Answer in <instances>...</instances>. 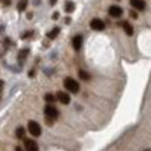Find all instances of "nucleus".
Here are the masks:
<instances>
[{
  "label": "nucleus",
  "instance_id": "nucleus-1",
  "mask_svg": "<svg viewBox=\"0 0 151 151\" xmlns=\"http://www.w3.org/2000/svg\"><path fill=\"white\" fill-rule=\"evenodd\" d=\"M59 116V111L55 108L52 104H48L45 106V118H46V123L48 124H52L53 120H56Z\"/></svg>",
  "mask_w": 151,
  "mask_h": 151
},
{
  "label": "nucleus",
  "instance_id": "nucleus-2",
  "mask_svg": "<svg viewBox=\"0 0 151 151\" xmlns=\"http://www.w3.org/2000/svg\"><path fill=\"white\" fill-rule=\"evenodd\" d=\"M65 87L67 91L73 92V94H77V92L80 91V84L74 78H71V77H66L65 78Z\"/></svg>",
  "mask_w": 151,
  "mask_h": 151
},
{
  "label": "nucleus",
  "instance_id": "nucleus-3",
  "mask_svg": "<svg viewBox=\"0 0 151 151\" xmlns=\"http://www.w3.org/2000/svg\"><path fill=\"white\" fill-rule=\"evenodd\" d=\"M28 132L31 133V136L34 137H39L41 133H42V129H41V124L35 122V120H29L28 122Z\"/></svg>",
  "mask_w": 151,
  "mask_h": 151
},
{
  "label": "nucleus",
  "instance_id": "nucleus-4",
  "mask_svg": "<svg viewBox=\"0 0 151 151\" xmlns=\"http://www.w3.org/2000/svg\"><path fill=\"white\" fill-rule=\"evenodd\" d=\"M105 22L102 20H99V18H92L91 21H90V28L94 29V31H104L105 29Z\"/></svg>",
  "mask_w": 151,
  "mask_h": 151
},
{
  "label": "nucleus",
  "instance_id": "nucleus-5",
  "mask_svg": "<svg viewBox=\"0 0 151 151\" xmlns=\"http://www.w3.org/2000/svg\"><path fill=\"white\" fill-rule=\"evenodd\" d=\"M24 147L27 151H39V147H38L37 141L31 140V139H24Z\"/></svg>",
  "mask_w": 151,
  "mask_h": 151
},
{
  "label": "nucleus",
  "instance_id": "nucleus-6",
  "mask_svg": "<svg viewBox=\"0 0 151 151\" xmlns=\"http://www.w3.org/2000/svg\"><path fill=\"white\" fill-rule=\"evenodd\" d=\"M56 99L62 102L63 105H69L70 104V95L67 94V92H63V91H59L56 94Z\"/></svg>",
  "mask_w": 151,
  "mask_h": 151
},
{
  "label": "nucleus",
  "instance_id": "nucleus-7",
  "mask_svg": "<svg viewBox=\"0 0 151 151\" xmlns=\"http://www.w3.org/2000/svg\"><path fill=\"white\" fill-rule=\"evenodd\" d=\"M122 14H123L122 7H119V6H112V7H109V16L111 17H113V18H119Z\"/></svg>",
  "mask_w": 151,
  "mask_h": 151
},
{
  "label": "nucleus",
  "instance_id": "nucleus-8",
  "mask_svg": "<svg viewBox=\"0 0 151 151\" xmlns=\"http://www.w3.org/2000/svg\"><path fill=\"white\" fill-rule=\"evenodd\" d=\"M130 4H132L133 9H136L139 11L146 10V1L144 0H130Z\"/></svg>",
  "mask_w": 151,
  "mask_h": 151
},
{
  "label": "nucleus",
  "instance_id": "nucleus-9",
  "mask_svg": "<svg viewBox=\"0 0 151 151\" xmlns=\"http://www.w3.org/2000/svg\"><path fill=\"white\" fill-rule=\"evenodd\" d=\"M71 45H73L74 50H80L81 46H83V37H81V35H76V37H73V39H71Z\"/></svg>",
  "mask_w": 151,
  "mask_h": 151
},
{
  "label": "nucleus",
  "instance_id": "nucleus-10",
  "mask_svg": "<svg viewBox=\"0 0 151 151\" xmlns=\"http://www.w3.org/2000/svg\"><path fill=\"white\" fill-rule=\"evenodd\" d=\"M122 27H123V31L126 32V35H129V37L133 35V25L129 21H123L122 22Z\"/></svg>",
  "mask_w": 151,
  "mask_h": 151
},
{
  "label": "nucleus",
  "instance_id": "nucleus-11",
  "mask_svg": "<svg viewBox=\"0 0 151 151\" xmlns=\"http://www.w3.org/2000/svg\"><path fill=\"white\" fill-rule=\"evenodd\" d=\"M59 32H60V28L59 27H55V28H52L48 34H46V38H48V39H55V38L59 35Z\"/></svg>",
  "mask_w": 151,
  "mask_h": 151
},
{
  "label": "nucleus",
  "instance_id": "nucleus-12",
  "mask_svg": "<svg viewBox=\"0 0 151 151\" xmlns=\"http://www.w3.org/2000/svg\"><path fill=\"white\" fill-rule=\"evenodd\" d=\"M76 9V4H74V1H71V0H67L65 3V11L66 13H73Z\"/></svg>",
  "mask_w": 151,
  "mask_h": 151
},
{
  "label": "nucleus",
  "instance_id": "nucleus-13",
  "mask_svg": "<svg viewBox=\"0 0 151 151\" xmlns=\"http://www.w3.org/2000/svg\"><path fill=\"white\" fill-rule=\"evenodd\" d=\"M27 4H28V0H20L18 4H17V10L18 11H24L27 9Z\"/></svg>",
  "mask_w": 151,
  "mask_h": 151
},
{
  "label": "nucleus",
  "instance_id": "nucleus-14",
  "mask_svg": "<svg viewBox=\"0 0 151 151\" xmlns=\"http://www.w3.org/2000/svg\"><path fill=\"white\" fill-rule=\"evenodd\" d=\"M45 101L48 104H53L55 101H56V97H55L53 94H46V95H45Z\"/></svg>",
  "mask_w": 151,
  "mask_h": 151
},
{
  "label": "nucleus",
  "instance_id": "nucleus-15",
  "mask_svg": "<svg viewBox=\"0 0 151 151\" xmlns=\"http://www.w3.org/2000/svg\"><path fill=\"white\" fill-rule=\"evenodd\" d=\"M16 136L18 137V139H24V136H25V130H24V127H18V129L16 130Z\"/></svg>",
  "mask_w": 151,
  "mask_h": 151
},
{
  "label": "nucleus",
  "instance_id": "nucleus-16",
  "mask_svg": "<svg viewBox=\"0 0 151 151\" xmlns=\"http://www.w3.org/2000/svg\"><path fill=\"white\" fill-rule=\"evenodd\" d=\"M78 76H80L81 80H90V74H88L87 71H84V70H80V71H78Z\"/></svg>",
  "mask_w": 151,
  "mask_h": 151
},
{
  "label": "nucleus",
  "instance_id": "nucleus-17",
  "mask_svg": "<svg viewBox=\"0 0 151 151\" xmlns=\"http://www.w3.org/2000/svg\"><path fill=\"white\" fill-rule=\"evenodd\" d=\"M28 52H29L28 49H22L21 52H20V55H18V59H20V60H24V59H25V58H27Z\"/></svg>",
  "mask_w": 151,
  "mask_h": 151
},
{
  "label": "nucleus",
  "instance_id": "nucleus-18",
  "mask_svg": "<svg viewBox=\"0 0 151 151\" xmlns=\"http://www.w3.org/2000/svg\"><path fill=\"white\" fill-rule=\"evenodd\" d=\"M31 35H32V32H25L21 35V38H28V37H31Z\"/></svg>",
  "mask_w": 151,
  "mask_h": 151
},
{
  "label": "nucleus",
  "instance_id": "nucleus-19",
  "mask_svg": "<svg viewBox=\"0 0 151 151\" xmlns=\"http://www.w3.org/2000/svg\"><path fill=\"white\" fill-rule=\"evenodd\" d=\"M130 17H133V18H137V13H136V11H130Z\"/></svg>",
  "mask_w": 151,
  "mask_h": 151
},
{
  "label": "nucleus",
  "instance_id": "nucleus-20",
  "mask_svg": "<svg viewBox=\"0 0 151 151\" xmlns=\"http://www.w3.org/2000/svg\"><path fill=\"white\" fill-rule=\"evenodd\" d=\"M52 18H53V20H58V18H59V13H58V11H56V13H53Z\"/></svg>",
  "mask_w": 151,
  "mask_h": 151
},
{
  "label": "nucleus",
  "instance_id": "nucleus-21",
  "mask_svg": "<svg viewBox=\"0 0 151 151\" xmlns=\"http://www.w3.org/2000/svg\"><path fill=\"white\" fill-rule=\"evenodd\" d=\"M56 1H58V0H49V3H50V6H55V4H56Z\"/></svg>",
  "mask_w": 151,
  "mask_h": 151
},
{
  "label": "nucleus",
  "instance_id": "nucleus-22",
  "mask_svg": "<svg viewBox=\"0 0 151 151\" xmlns=\"http://www.w3.org/2000/svg\"><path fill=\"white\" fill-rule=\"evenodd\" d=\"M3 86H4V83H3V81L0 80V91H1V88H3Z\"/></svg>",
  "mask_w": 151,
  "mask_h": 151
},
{
  "label": "nucleus",
  "instance_id": "nucleus-23",
  "mask_svg": "<svg viewBox=\"0 0 151 151\" xmlns=\"http://www.w3.org/2000/svg\"><path fill=\"white\" fill-rule=\"evenodd\" d=\"M3 1H4V4H10L11 3V0H3Z\"/></svg>",
  "mask_w": 151,
  "mask_h": 151
},
{
  "label": "nucleus",
  "instance_id": "nucleus-24",
  "mask_svg": "<svg viewBox=\"0 0 151 151\" xmlns=\"http://www.w3.org/2000/svg\"><path fill=\"white\" fill-rule=\"evenodd\" d=\"M16 151H24V150H22L21 147H16Z\"/></svg>",
  "mask_w": 151,
  "mask_h": 151
},
{
  "label": "nucleus",
  "instance_id": "nucleus-25",
  "mask_svg": "<svg viewBox=\"0 0 151 151\" xmlns=\"http://www.w3.org/2000/svg\"><path fill=\"white\" fill-rule=\"evenodd\" d=\"M147 151H150V150H147Z\"/></svg>",
  "mask_w": 151,
  "mask_h": 151
}]
</instances>
